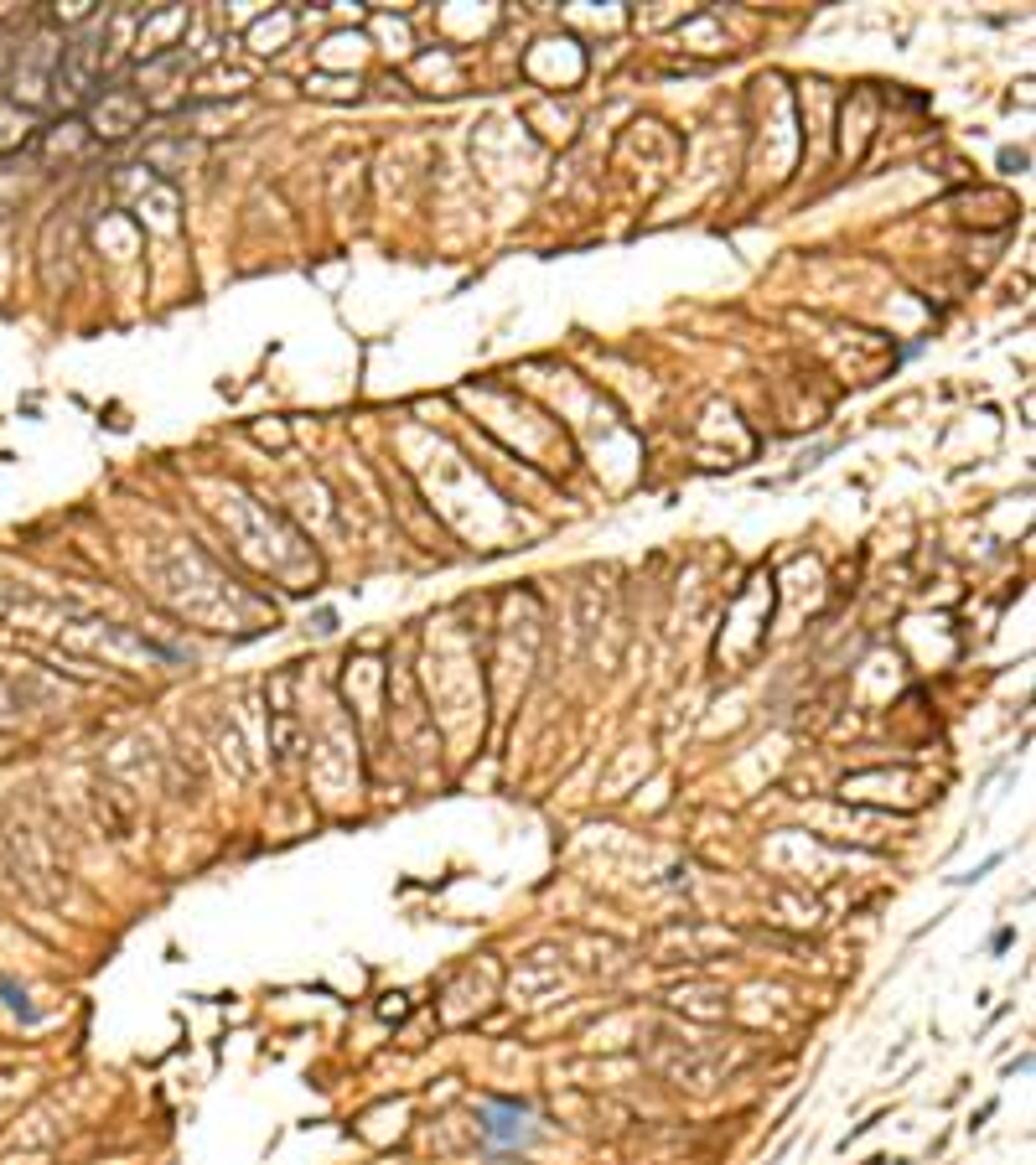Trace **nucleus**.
<instances>
[{"mask_svg":"<svg viewBox=\"0 0 1036 1165\" xmlns=\"http://www.w3.org/2000/svg\"><path fill=\"white\" fill-rule=\"evenodd\" d=\"M477 1124H482V1144H488V1150H529V1144L540 1140L534 1114H529L523 1103H514V1098H493Z\"/></svg>","mask_w":1036,"mask_h":1165,"instance_id":"nucleus-1","label":"nucleus"}]
</instances>
